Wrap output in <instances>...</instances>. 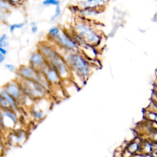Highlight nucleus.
<instances>
[{"label":"nucleus","mask_w":157,"mask_h":157,"mask_svg":"<svg viewBox=\"0 0 157 157\" xmlns=\"http://www.w3.org/2000/svg\"><path fill=\"white\" fill-rule=\"evenodd\" d=\"M25 23H15L12 25H11L10 28H9V30L11 33L13 32V31L15 30V29H19V28H22L24 27Z\"/></svg>","instance_id":"nucleus-14"},{"label":"nucleus","mask_w":157,"mask_h":157,"mask_svg":"<svg viewBox=\"0 0 157 157\" xmlns=\"http://www.w3.org/2000/svg\"><path fill=\"white\" fill-rule=\"evenodd\" d=\"M4 55H3V54L1 53V54H0V62L2 63L3 61V60L5 59V57H4Z\"/></svg>","instance_id":"nucleus-22"},{"label":"nucleus","mask_w":157,"mask_h":157,"mask_svg":"<svg viewBox=\"0 0 157 157\" xmlns=\"http://www.w3.org/2000/svg\"><path fill=\"white\" fill-rule=\"evenodd\" d=\"M60 33V30L58 27H54L49 30V34L52 36H57Z\"/></svg>","instance_id":"nucleus-15"},{"label":"nucleus","mask_w":157,"mask_h":157,"mask_svg":"<svg viewBox=\"0 0 157 157\" xmlns=\"http://www.w3.org/2000/svg\"><path fill=\"white\" fill-rule=\"evenodd\" d=\"M6 38H7V36H6V34H3L1 37V39H0V46H1L3 42L6 41Z\"/></svg>","instance_id":"nucleus-19"},{"label":"nucleus","mask_w":157,"mask_h":157,"mask_svg":"<svg viewBox=\"0 0 157 157\" xmlns=\"http://www.w3.org/2000/svg\"><path fill=\"white\" fill-rule=\"evenodd\" d=\"M42 4L44 6H56L60 5V0H43Z\"/></svg>","instance_id":"nucleus-11"},{"label":"nucleus","mask_w":157,"mask_h":157,"mask_svg":"<svg viewBox=\"0 0 157 157\" xmlns=\"http://www.w3.org/2000/svg\"><path fill=\"white\" fill-rule=\"evenodd\" d=\"M30 25L31 26V31H32L33 33H35L37 31V27L36 26V23L34 22H32L30 23Z\"/></svg>","instance_id":"nucleus-18"},{"label":"nucleus","mask_w":157,"mask_h":157,"mask_svg":"<svg viewBox=\"0 0 157 157\" xmlns=\"http://www.w3.org/2000/svg\"><path fill=\"white\" fill-rule=\"evenodd\" d=\"M20 74H22L23 77L28 78L29 79H37V77L36 76V73L34 70L33 69L30 68L28 67H23L20 69Z\"/></svg>","instance_id":"nucleus-6"},{"label":"nucleus","mask_w":157,"mask_h":157,"mask_svg":"<svg viewBox=\"0 0 157 157\" xmlns=\"http://www.w3.org/2000/svg\"><path fill=\"white\" fill-rule=\"evenodd\" d=\"M6 1H8L12 6H16L20 4L23 0H6Z\"/></svg>","instance_id":"nucleus-17"},{"label":"nucleus","mask_w":157,"mask_h":157,"mask_svg":"<svg viewBox=\"0 0 157 157\" xmlns=\"http://www.w3.org/2000/svg\"><path fill=\"white\" fill-rule=\"evenodd\" d=\"M26 84L27 85V87L25 90L31 95L38 96L43 95L44 89L39 85L31 80H28Z\"/></svg>","instance_id":"nucleus-5"},{"label":"nucleus","mask_w":157,"mask_h":157,"mask_svg":"<svg viewBox=\"0 0 157 157\" xmlns=\"http://www.w3.org/2000/svg\"><path fill=\"white\" fill-rule=\"evenodd\" d=\"M76 28L80 36L87 41L96 42L98 40V36L87 24L79 23L77 25Z\"/></svg>","instance_id":"nucleus-2"},{"label":"nucleus","mask_w":157,"mask_h":157,"mask_svg":"<svg viewBox=\"0 0 157 157\" xmlns=\"http://www.w3.org/2000/svg\"><path fill=\"white\" fill-rule=\"evenodd\" d=\"M4 115L8 116L14 123L16 122V117H15V115L13 114V113L10 112H4Z\"/></svg>","instance_id":"nucleus-16"},{"label":"nucleus","mask_w":157,"mask_h":157,"mask_svg":"<svg viewBox=\"0 0 157 157\" xmlns=\"http://www.w3.org/2000/svg\"><path fill=\"white\" fill-rule=\"evenodd\" d=\"M71 65L81 74L86 76L89 73V69L86 62L78 55H72L70 57Z\"/></svg>","instance_id":"nucleus-3"},{"label":"nucleus","mask_w":157,"mask_h":157,"mask_svg":"<svg viewBox=\"0 0 157 157\" xmlns=\"http://www.w3.org/2000/svg\"><path fill=\"white\" fill-rule=\"evenodd\" d=\"M109 0H84L80 4L81 8L101 9L108 4Z\"/></svg>","instance_id":"nucleus-4"},{"label":"nucleus","mask_w":157,"mask_h":157,"mask_svg":"<svg viewBox=\"0 0 157 157\" xmlns=\"http://www.w3.org/2000/svg\"><path fill=\"white\" fill-rule=\"evenodd\" d=\"M43 52L45 54L44 55L47 57L49 58L54 66L58 70L60 74H65L66 73V68L64 63L57 55H56L52 51L47 48L44 49Z\"/></svg>","instance_id":"nucleus-1"},{"label":"nucleus","mask_w":157,"mask_h":157,"mask_svg":"<svg viewBox=\"0 0 157 157\" xmlns=\"http://www.w3.org/2000/svg\"><path fill=\"white\" fill-rule=\"evenodd\" d=\"M0 51H1V54H3L4 55H5L6 54H7V51H6L5 49H4L3 48V47H0Z\"/></svg>","instance_id":"nucleus-21"},{"label":"nucleus","mask_w":157,"mask_h":157,"mask_svg":"<svg viewBox=\"0 0 157 157\" xmlns=\"http://www.w3.org/2000/svg\"><path fill=\"white\" fill-rule=\"evenodd\" d=\"M6 67L7 68V69H8L10 71H14L15 70V67L12 65H6Z\"/></svg>","instance_id":"nucleus-20"},{"label":"nucleus","mask_w":157,"mask_h":157,"mask_svg":"<svg viewBox=\"0 0 157 157\" xmlns=\"http://www.w3.org/2000/svg\"><path fill=\"white\" fill-rule=\"evenodd\" d=\"M2 96L6 100V101L8 102V103L11 106H14L15 105V103H14V99L11 96H9V94L8 95V93H7L6 92H2Z\"/></svg>","instance_id":"nucleus-12"},{"label":"nucleus","mask_w":157,"mask_h":157,"mask_svg":"<svg viewBox=\"0 0 157 157\" xmlns=\"http://www.w3.org/2000/svg\"><path fill=\"white\" fill-rule=\"evenodd\" d=\"M46 74H47L48 79L51 81L56 82V81L58 80V75L54 70H48V71L47 72Z\"/></svg>","instance_id":"nucleus-10"},{"label":"nucleus","mask_w":157,"mask_h":157,"mask_svg":"<svg viewBox=\"0 0 157 157\" xmlns=\"http://www.w3.org/2000/svg\"><path fill=\"white\" fill-rule=\"evenodd\" d=\"M57 36L63 44H64L65 46H67L68 47H70V48H76V44H75V43L73 42L71 39H69L65 34H58Z\"/></svg>","instance_id":"nucleus-7"},{"label":"nucleus","mask_w":157,"mask_h":157,"mask_svg":"<svg viewBox=\"0 0 157 157\" xmlns=\"http://www.w3.org/2000/svg\"><path fill=\"white\" fill-rule=\"evenodd\" d=\"M7 91L10 95L14 98H17L20 95L19 90H18V87L14 84H9L7 87Z\"/></svg>","instance_id":"nucleus-8"},{"label":"nucleus","mask_w":157,"mask_h":157,"mask_svg":"<svg viewBox=\"0 0 157 157\" xmlns=\"http://www.w3.org/2000/svg\"><path fill=\"white\" fill-rule=\"evenodd\" d=\"M55 7L56 8H55V9L54 14L51 17V20H55V18L58 17L61 14V7H60V5L56 6H55Z\"/></svg>","instance_id":"nucleus-13"},{"label":"nucleus","mask_w":157,"mask_h":157,"mask_svg":"<svg viewBox=\"0 0 157 157\" xmlns=\"http://www.w3.org/2000/svg\"><path fill=\"white\" fill-rule=\"evenodd\" d=\"M31 61L34 66L43 65L44 63V60L42 56L37 53H35L32 55L31 57Z\"/></svg>","instance_id":"nucleus-9"}]
</instances>
